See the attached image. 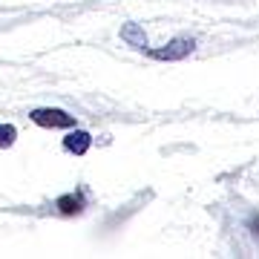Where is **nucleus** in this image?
Returning a JSON list of instances; mask_svg holds the SVG:
<instances>
[{
    "mask_svg": "<svg viewBox=\"0 0 259 259\" xmlns=\"http://www.w3.org/2000/svg\"><path fill=\"white\" fill-rule=\"evenodd\" d=\"M90 147H93V136H90L87 130L72 127V133H66V139H64V150H66V153L83 156V153H87Z\"/></svg>",
    "mask_w": 259,
    "mask_h": 259,
    "instance_id": "3",
    "label": "nucleus"
},
{
    "mask_svg": "<svg viewBox=\"0 0 259 259\" xmlns=\"http://www.w3.org/2000/svg\"><path fill=\"white\" fill-rule=\"evenodd\" d=\"M29 118L35 121L37 127L47 130H72L75 127V115L64 110H55V107H37V110L29 112Z\"/></svg>",
    "mask_w": 259,
    "mask_h": 259,
    "instance_id": "1",
    "label": "nucleus"
},
{
    "mask_svg": "<svg viewBox=\"0 0 259 259\" xmlns=\"http://www.w3.org/2000/svg\"><path fill=\"white\" fill-rule=\"evenodd\" d=\"M193 49H196V40H193V37L179 35V37H173L170 44H164V47L150 49V55L156 58V61H182V58H187Z\"/></svg>",
    "mask_w": 259,
    "mask_h": 259,
    "instance_id": "2",
    "label": "nucleus"
},
{
    "mask_svg": "<svg viewBox=\"0 0 259 259\" xmlns=\"http://www.w3.org/2000/svg\"><path fill=\"white\" fill-rule=\"evenodd\" d=\"M15 139H18V130L12 127V124H0V150L12 147Z\"/></svg>",
    "mask_w": 259,
    "mask_h": 259,
    "instance_id": "6",
    "label": "nucleus"
},
{
    "mask_svg": "<svg viewBox=\"0 0 259 259\" xmlns=\"http://www.w3.org/2000/svg\"><path fill=\"white\" fill-rule=\"evenodd\" d=\"M55 207L64 213V216H75V213H81V210H83V199H81V196H75V193L61 196V199L55 202Z\"/></svg>",
    "mask_w": 259,
    "mask_h": 259,
    "instance_id": "5",
    "label": "nucleus"
},
{
    "mask_svg": "<svg viewBox=\"0 0 259 259\" xmlns=\"http://www.w3.org/2000/svg\"><path fill=\"white\" fill-rule=\"evenodd\" d=\"M121 40L130 44L133 49H147V35H144V29L139 23H124L121 26Z\"/></svg>",
    "mask_w": 259,
    "mask_h": 259,
    "instance_id": "4",
    "label": "nucleus"
}]
</instances>
